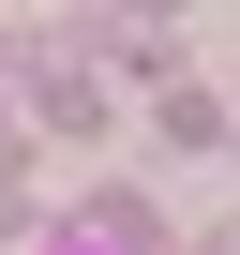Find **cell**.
<instances>
[{
	"mask_svg": "<svg viewBox=\"0 0 240 255\" xmlns=\"http://www.w3.org/2000/svg\"><path fill=\"white\" fill-rule=\"evenodd\" d=\"M45 255H120V240H45Z\"/></svg>",
	"mask_w": 240,
	"mask_h": 255,
	"instance_id": "1",
	"label": "cell"
}]
</instances>
